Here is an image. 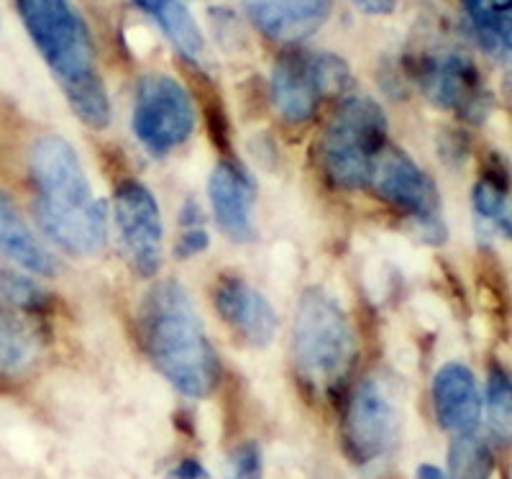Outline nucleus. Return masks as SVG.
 I'll use <instances>...</instances> for the list:
<instances>
[{
  "label": "nucleus",
  "instance_id": "obj_16",
  "mask_svg": "<svg viewBox=\"0 0 512 479\" xmlns=\"http://www.w3.org/2000/svg\"><path fill=\"white\" fill-rule=\"evenodd\" d=\"M0 252L18 264V267L36 272L41 277L57 275V262L34 236L29 223L11 198L0 190Z\"/></svg>",
  "mask_w": 512,
  "mask_h": 479
},
{
  "label": "nucleus",
  "instance_id": "obj_15",
  "mask_svg": "<svg viewBox=\"0 0 512 479\" xmlns=\"http://www.w3.org/2000/svg\"><path fill=\"white\" fill-rule=\"evenodd\" d=\"M433 408L441 428L456 433H474L482 418V395L472 369L461 362H448L433 377Z\"/></svg>",
  "mask_w": 512,
  "mask_h": 479
},
{
  "label": "nucleus",
  "instance_id": "obj_3",
  "mask_svg": "<svg viewBox=\"0 0 512 479\" xmlns=\"http://www.w3.org/2000/svg\"><path fill=\"white\" fill-rule=\"evenodd\" d=\"M16 6L77 118L90 129H105L111 123V100L95 65L93 36L77 8L70 0H16Z\"/></svg>",
  "mask_w": 512,
  "mask_h": 479
},
{
  "label": "nucleus",
  "instance_id": "obj_6",
  "mask_svg": "<svg viewBox=\"0 0 512 479\" xmlns=\"http://www.w3.org/2000/svg\"><path fill=\"white\" fill-rule=\"evenodd\" d=\"M272 103L287 123H308L320 103L351 88L344 59L328 52L287 49L272 67Z\"/></svg>",
  "mask_w": 512,
  "mask_h": 479
},
{
  "label": "nucleus",
  "instance_id": "obj_11",
  "mask_svg": "<svg viewBox=\"0 0 512 479\" xmlns=\"http://www.w3.org/2000/svg\"><path fill=\"white\" fill-rule=\"evenodd\" d=\"M369 187H374V193L384 203H390L397 211L408 213L428 234L443 239V223L438 218L441 200H438L436 185L408 154L390 147L384 149Z\"/></svg>",
  "mask_w": 512,
  "mask_h": 479
},
{
  "label": "nucleus",
  "instance_id": "obj_25",
  "mask_svg": "<svg viewBox=\"0 0 512 479\" xmlns=\"http://www.w3.org/2000/svg\"><path fill=\"white\" fill-rule=\"evenodd\" d=\"M354 3L359 11L369 13V16H390L397 8V0H354Z\"/></svg>",
  "mask_w": 512,
  "mask_h": 479
},
{
  "label": "nucleus",
  "instance_id": "obj_12",
  "mask_svg": "<svg viewBox=\"0 0 512 479\" xmlns=\"http://www.w3.org/2000/svg\"><path fill=\"white\" fill-rule=\"evenodd\" d=\"M216 308L226 326L249 346H269L277 333V313L259 290L241 277H226L216 287Z\"/></svg>",
  "mask_w": 512,
  "mask_h": 479
},
{
  "label": "nucleus",
  "instance_id": "obj_8",
  "mask_svg": "<svg viewBox=\"0 0 512 479\" xmlns=\"http://www.w3.org/2000/svg\"><path fill=\"white\" fill-rule=\"evenodd\" d=\"M410 72L433 106L456 111L469 121H484L489 93L477 65L464 52H425L413 59Z\"/></svg>",
  "mask_w": 512,
  "mask_h": 479
},
{
  "label": "nucleus",
  "instance_id": "obj_17",
  "mask_svg": "<svg viewBox=\"0 0 512 479\" xmlns=\"http://www.w3.org/2000/svg\"><path fill=\"white\" fill-rule=\"evenodd\" d=\"M479 44L492 57L507 59L512 47V0H461Z\"/></svg>",
  "mask_w": 512,
  "mask_h": 479
},
{
  "label": "nucleus",
  "instance_id": "obj_23",
  "mask_svg": "<svg viewBox=\"0 0 512 479\" xmlns=\"http://www.w3.org/2000/svg\"><path fill=\"white\" fill-rule=\"evenodd\" d=\"M262 449L254 441L236 446L228 459V472L231 479H262Z\"/></svg>",
  "mask_w": 512,
  "mask_h": 479
},
{
  "label": "nucleus",
  "instance_id": "obj_13",
  "mask_svg": "<svg viewBox=\"0 0 512 479\" xmlns=\"http://www.w3.org/2000/svg\"><path fill=\"white\" fill-rule=\"evenodd\" d=\"M210 205L218 226L231 241H251L254 228V182L249 180L241 167L231 162H221L210 172L208 180Z\"/></svg>",
  "mask_w": 512,
  "mask_h": 479
},
{
  "label": "nucleus",
  "instance_id": "obj_9",
  "mask_svg": "<svg viewBox=\"0 0 512 479\" xmlns=\"http://www.w3.org/2000/svg\"><path fill=\"white\" fill-rule=\"evenodd\" d=\"M113 211H116V228L128 264L141 277H154L164 257V226L159 203L141 182L128 180L118 185Z\"/></svg>",
  "mask_w": 512,
  "mask_h": 479
},
{
  "label": "nucleus",
  "instance_id": "obj_19",
  "mask_svg": "<svg viewBox=\"0 0 512 479\" xmlns=\"http://www.w3.org/2000/svg\"><path fill=\"white\" fill-rule=\"evenodd\" d=\"M39 359V339L16 318H0V374L3 377H21L29 372Z\"/></svg>",
  "mask_w": 512,
  "mask_h": 479
},
{
  "label": "nucleus",
  "instance_id": "obj_14",
  "mask_svg": "<svg viewBox=\"0 0 512 479\" xmlns=\"http://www.w3.org/2000/svg\"><path fill=\"white\" fill-rule=\"evenodd\" d=\"M244 8L267 39L297 44L326 24L333 0H244Z\"/></svg>",
  "mask_w": 512,
  "mask_h": 479
},
{
  "label": "nucleus",
  "instance_id": "obj_18",
  "mask_svg": "<svg viewBox=\"0 0 512 479\" xmlns=\"http://www.w3.org/2000/svg\"><path fill=\"white\" fill-rule=\"evenodd\" d=\"M136 3L157 21L159 29L167 34V39L172 41L185 57L195 59L203 54V31H200L195 16L182 6L180 0H136Z\"/></svg>",
  "mask_w": 512,
  "mask_h": 479
},
{
  "label": "nucleus",
  "instance_id": "obj_2",
  "mask_svg": "<svg viewBox=\"0 0 512 479\" xmlns=\"http://www.w3.org/2000/svg\"><path fill=\"white\" fill-rule=\"evenodd\" d=\"M139 336L164 380L187 395L208 398L221 380V362L205 333L190 293L177 280H164L144 295Z\"/></svg>",
  "mask_w": 512,
  "mask_h": 479
},
{
  "label": "nucleus",
  "instance_id": "obj_24",
  "mask_svg": "<svg viewBox=\"0 0 512 479\" xmlns=\"http://www.w3.org/2000/svg\"><path fill=\"white\" fill-rule=\"evenodd\" d=\"M208 246V231H205L203 226H198V223L192 221L187 223V228L182 231L180 241H177V254H180L182 259H190L195 257V254H200Z\"/></svg>",
  "mask_w": 512,
  "mask_h": 479
},
{
  "label": "nucleus",
  "instance_id": "obj_22",
  "mask_svg": "<svg viewBox=\"0 0 512 479\" xmlns=\"http://www.w3.org/2000/svg\"><path fill=\"white\" fill-rule=\"evenodd\" d=\"M474 208L477 216L500 231L502 236H510V200L507 193L495 180H479L474 187Z\"/></svg>",
  "mask_w": 512,
  "mask_h": 479
},
{
  "label": "nucleus",
  "instance_id": "obj_10",
  "mask_svg": "<svg viewBox=\"0 0 512 479\" xmlns=\"http://www.w3.org/2000/svg\"><path fill=\"white\" fill-rule=\"evenodd\" d=\"M400 431L395 403L379 382L364 380L344 413V449L356 464H372L392 449Z\"/></svg>",
  "mask_w": 512,
  "mask_h": 479
},
{
  "label": "nucleus",
  "instance_id": "obj_21",
  "mask_svg": "<svg viewBox=\"0 0 512 479\" xmlns=\"http://www.w3.org/2000/svg\"><path fill=\"white\" fill-rule=\"evenodd\" d=\"M487 410L489 423L502 441H510V423H512V390L510 377L505 369L495 367L489 372L487 380Z\"/></svg>",
  "mask_w": 512,
  "mask_h": 479
},
{
  "label": "nucleus",
  "instance_id": "obj_4",
  "mask_svg": "<svg viewBox=\"0 0 512 479\" xmlns=\"http://www.w3.org/2000/svg\"><path fill=\"white\" fill-rule=\"evenodd\" d=\"M292 359L297 374L318 392H333L349 380L359 359V341L346 310L320 287L305 290L292 323Z\"/></svg>",
  "mask_w": 512,
  "mask_h": 479
},
{
  "label": "nucleus",
  "instance_id": "obj_7",
  "mask_svg": "<svg viewBox=\"0 0 512 479\" xmlns=\"http://www.w3.org/2000/svg\"><path fill=\"white\" fill-rule=\"evenodd\" d=\"M195 129V106L190 93L175 77L152 72L136 85L134 131L146 152H172L190 139Z\"/></svg>",
  "mask_w": 512,
  "mask_h": 479
},
{
  "label": "nucleus",
  "instance_id": "obj_1",
  "mask_svg": "<svg viewBox=\"0 0 512 479\" xmlns=\"http://www.w3.org/2000/svg\"><path fill=\"white\" fill-rule=\"evenodd\" d=\"M36 218L41 231L67 254L93 257L108 239L105 208L93 193L85 167L62 136H44L31 149Z\"/></svg>",
  "mask_w": 512,
  "mask_h": 479
},
{
  "label": "nucleus",
  "instance_id": "obj_5",
  "mask_svg": "<svg viewBox=\"0 0 512 479\" xmlns=\"http://www.w3.org/2000/svg\"><path fill=\"white\" fill-rule=\"evenodd\" d=\"M387 149V116L377 100L354 95L344 100L323 134V167L344 190L369 187L379 157Z\"/></svg>",
  "mask_w": 512,
  "mask_h": 479
},
{
  "label": "nucleus",
  "instance_id": "obj_26",
  "mask_svg": "<svg viewBox=\"0 0 512 479\" xmlns=\"http://www.w3.org/2000/svg\"><path fill=\"white\" fill-rule=\"evenodd\" d=\"M175 479H208V472L203 469V464L195 462V459H187V462L177 464L175 472H172Z\"/></svg>",
  "mask_w": 512,
  "mask_h": 479
},
{
  "label": "nucleus",
  "instance_id": "obj_20",
  "mask_svg": "<svg viewBox=\"0 0 512 479\" xmlns=\"http://www.w3.org/2000/svg\"><path fill=\"white\" fill-rule=\"evenodd\" d=\"M495 469V456L487 441L474 433L456 436L448 449V479H489Z\"/></svg>",
  "mask_w": 512,
  "mask_h": 479
},
{
  "label": "nucleus",
  "instance_id": "obj_27",
  "mask_svg": "<svg viewBox=\"0 0 512 479\" xmlns=\"http://www.w3.org/2000/svg\"><path fill=\"white\" fill-rule=\"evenodd\" d=\"M418 479H448V477H446V472H443V469L433 467V464H420Z\"/></svg>",
  "mask_w": 512,
  "mask_h": 479
}]
</instances>
